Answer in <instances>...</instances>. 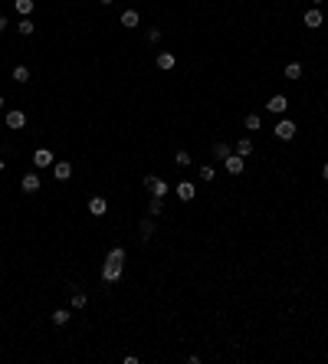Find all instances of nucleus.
I'll return each mask as SVG.
<instances>
[{"instance_id":"f257e3e1","label":"nucleus","mask_w":328,"mask_h":364,"mask_svg":"<svg viewBox=\"0 0 328 364\" xmlns=\"http://www.w3.org/2000/svg\"><path fill=\"white\" fill-rule=\"evenodd\" d=\"M122 272H125V249L112 246L108 256H105V263H102V279H105V282H118Z\"/></svg>"},{"instance_id":"f03ea898","label":"nucleus","mask_w":328,"mask_h":364,"mask_svg":"<svg viewBox=\"0 0 328 364\" xmlns=\"http://www.w3.org/2000/svg\"><path fill=\"white\" fill-rule=\"evenodd\" d=\"M141 184H144V191H148L151 197H167V184H164L161 177H155V174H148Z\"/></svg>"},{"instance_id":"7ed1b4c3","label":"nucleus","mask_w":328,"mask_h":364,"mask_svg":"<svg viewBox=\"0 0 328 364\" xmlns=\"http://www.w3.org/2000/svg\"><path fill=\"white\" fill-rule=\"evenodd\" d=\"M273 135L279 138V141H292V138H296V122H292V118H282V122L273 128Z\"/></svg>"},{"instance_id":"20e7f679","label":"nucleus","mask_w":328,"mask_h":364,"mask_svg":"<svg viewBox=\"0 0 328 364\" xmlns=\"http://www.w3.org/2000/svg\"><path fill=\"white\" fill-rule=\"evenodd\" d=\"M174 191H177V197L184 200V204H191V200L197 197V184H191V180H177V187H174Z\"/></svg>"},{"instance_id":"39448f33","label":"nucleus","mask_w":328,"mask_h":364,"mask_svg":"<svg viewBox=\"0 0 328 364\" xmlns=\"http://www.w3.org/2000/svg\"><path fill=\"white\" fill-rule=\"evenodd\" d=\"M40 187H43V180H40V174H23V180H20V191H23V194H37L40 191Z\"/></svg>"},{"instance_id":"423d86ee","label":"nucleus","mask_w":328,"mask_h":364,"mask_svg":"<svg viewBox=\"0 0 328 364\" xmlns=\"http://www.w3.org/2000/svg\"><path fill=\"white\" fill-rule=\"evenodd\" d=\"M322 7H312V10H305V17H302V23L309 26V30H318V26H322Z\"/></svg>"},{"instance_id":"0eeeda50","label":"nucleus","mask_w":328,"mask_h":364,"mask_svg":"<svg viewBox=\"0 0 328 364\" xmlns=\"http://www.w3.org/2000/svg\"><path fill=\"white\" fill-rule=\"evenodd\" d=\"M23 125H26V112H20V108H10V112H7V128L20 131Z\"/></svg>"},{"instance_id":"6e6552de","label":"nucleus","mask_w":328,"mask_h":364,"mask_svg":"<svg viewBox=\"0 0 328 364\" xmlns=\"http://www.w3.org/2000/svg\"><path fill=\"white\" fill-rule=\"evenodd\" d=\"M53 177L56 180H69L72 177V164H69V161H53Z\"/></svg>"},{"instance_id":"1a4fd4ad","label":"nucleus","mask_w":328,"mask_h":364,"mask_svg":"<svg viewBox=\"0 0 328 364\" xmlns=\"http://www.w3.org/2000/svg\"><path fill=\"white\" fill-rule=\"evenodd\" d=\"M155 230H158V223H155V216H144L141 223H138V233H141V240L148 243L151 236H155Z\"/></svg>"},{"instance_id":"9d476101","label":"nucleus","mask_w":328,"mask_h":364,"mask_svg":"<svg viewBox=\"0 0 328 364\" xmlns=\"http://www.w3.org/2000/svg\"><path fill=\"white\" fill-rule=\"evenodd\" d=\"M243 161H246V158H240V155H230L227 161H223V164H227V174L240 177V174H243Z\"/></svg>"},{"instance_id":"9b49d317","label":"nucleus","mask_w":328,"mask_h":364,"mask_svg":"<svg viewBox=\"0 0 328 364\" xmlns=\"http://www.w3.org/2000/svg\"><path fill=\"white\" fill-rule=\"evenodd\" d=\"M89 213H92V216H105L108 213V200L105 197H92V200H89Z\"/></svg>"},{"instance_id":"f8f14e48","label":"nucleus","mask_w":328,"mask_h":364,"mask_svg":"<svg viewBox=\"0 0 328 364\" xmlns=\"http://www.w3.org/2000/svg\"><path fill=\"white\" fill-rule=\"evenodd\" d=\"M269 112H273V115H282L285 108H289V99H285V95H273V99H269V105H266Z\"/></svg>"},{"instance_id":"ddd939ff","label":"nucleus","mask_w":328,"mask_h":364,"mask_svg":"<svg viewBox=\"0 0 328 364\" xmlns=\"http://www.w3.org/2000/svg\"><path fill=\"white\" fill-rule=\"evenodd\" d=\"M155 62H158V69H174V66H177V56H174V53H158L155 56Z\"/></svg>"},{"instance_id":"4468645a","label":"nucleus","mask_w":328,"mask_h":364,"mask_svg":"<svg viewBox=\"0 0 328 364\" xmlns=\"http://www.w3.org/2000/svg\"><path fill=\"white\" fill-rule=\"evenodd\" d=\"M233 155H240V158H249V155H253V138H240V141L233 144Z\"/></svg>"},{"instance_id":"2eb2a0df","label":"nucleus","mask_w":328,"mask_h":364,"mask_svg":"<svg viewBox=\"0 0 328 364\" xmlns=\"http://www.w3.org/2000/svg\"><path fill=\"white\" fill-rule=\"evenodd\" d=\"M33 164H37V167H53V151L37 148V155H33Z\"/></svg>"},{"instance_id":"dca6fc26","label":"nucleus","mask_w":328,"mask_h":364,"mask_svg":"<svg viewBox=\"0 0 328 364\" xmlns=\"http://www.w3.org/2000/svg\"><path fill=\"white\" fill-rule=\"evenodd\" d=\"M161 213H164V197H151L148 200V216H155V220H158Z\"/></svg>"},{"instance_id":"f3484780","label":"nucleus","mask_w":328,"mask_h":364,"mask_svg":"<svg viewBox=\"0 0 328 364\" xmlns=\"http://www.w3.org/2000/svg\"><path fill=\"white\" fill-rule=\"evenodd\" d=\"M138 20H141V17H138V10H125L122 13V26H125V30H135Z\"/></svg>"},{"instance_id":"a211bd4d","label":"nucleus","mask_w":328,"mask_h":364,"mask_svg":"<svg viewBox=\"0 0 328 364\" xmlns=\"http://www.w3.org/2000/svg\"><path fill=\"white\" fill-rule=\"evenodd\" d=\"M230 155H233V148H230L227 141H217V144H213V158H217V161H227Z\"/></svg>"},{"instance_id":"6ab92c4d","label":"nucleus","mask_w":328,"mask_h":364,"mask_svg":"<svg viewBox=\"0 0 328 364\" xmlns=\"http://www.w3.org/2000/svg\"><path fill=\"white\" fill-rule=\"evenodd\" d=\"M50 318H53V325H66V321L72 318V312H69V309H56Z\"/></svg>"},{"instance_id":"aec40b11","label":"nucleus","mask_w":328,"mask_h":364,"mask_svg":"<svg viewBox=\"0 0 328 364\" xmlns=\"http://www.w3.org/2000/svg\"><path fill=\"white\" fill-rule=\"evenodd\" d=\"M285 79H302V62H289L285 66Z\"/></svg>"},{"instance_id":"412c9836","label":"nucleus","mask_w":328,"mask_h":364,"mask_svg":"<svg viewBox=\"0 0 328 364\" xmlns=\"http://www.w3.org/2000/svg\"><path fill=\"white\" fill-rule=\"evenodd\" d=\"M13 82H20V86H23V82H30V69H26V66H17V69H13Z\"/></svg>"},{"instance_id":"4be33fe9","label":"nucleus","mask_w":328,"mask_h":364,"mask_svg":"<svg viewBox=\"0 0 328 364\" xmlns=\"http://www.w3.org/2000/svg\"><path fill=\"white\" fill-rule=\"evenodd\" d=\"M17 30H20V37H33V20H30V17H23V20L17 23Z\"/></svg>"},{"instance_id":"5701e85b","label":"nucleus","mask_w":328,"mask_h":364,"mask_svg":"<svg viewBox=\"0 0 328 364\" xmlns=\"http://www.w3.org/2000/svg\"><path fill=\"white\" fill-rule=\"evenodd\" d=\"M13 7H17V13H20V17H30V13H33V0H17Z\"/></svg>"},{"instance_id":"b1692460","label":"nucleus","mask_w":328,"mask_h":364,"mask_svg":"<svg viewBox=\"0 0 328 364\" xmlns=\"http://www.w3.org/2000/svg\"><path fill=\"white\" fill-rule=\"evenodd\" d=\"M86 302H89V296L76 289V292H72V309H86Z\"/></svg>"},{"instance_id":"393cba45","label":"nucleus","mask_w":328,"mask_h":364,"mask_svg":"<svg viewBox=\"0 0 328 364\" xmlns=\"http://www.w3.org/2000/svg\"><path fill=\"white\" fill-rule=\"evenodd\" d=\"M174 164H177V167H187V164H191V151H184V148H180L177 155H174Z\"/></svg>"},{"instance_id":"a878e982","label":"nucleus","mask_w":328,"mask_h":364,"mask_svg":"<svg viewBox=\"0 0 328 364\" xmlns=\"http://www.w3.org/2000/svg\"><path fill=\"white\" fill-rule=\"evenodd\" d=\"M243 125H246V128H249V131H260V125H263V118H260V115H246V122H243Z\"/></svg>"},{"instance_id":"bb28decb","label":"nucleus","mask_w":328,"mask_h":364,"mask_svg":"<svg viewBox=\"0 0 328 364\" xmlns=\"http://www.w3.org/2000/svg\"><path fill=\"white\" fill-rule=\"evenodd\" d=\"M213 177H217V171H213L210 164H204V167H200V180H213Z\"/></svg>"},{"instance_id":"cd10ccee","label":"nucleus","mask_w":328,"mask_h":364,"mask_svg":"<svg viewBox=\"0 0 328 364\" xmlns=\"http://www.w3.org/2000/svg\"><path fill=\"white\" fill-rule=\"evenodd\" d=\"M148 40H151V43H158V40H161V30H158V26H151V30H148Z\"/></svg>"},{"instance_id":"c85d7f7f","label":"nucleus","mask_w":328,"mask_h":364,"mask_svg":"<svg viewBox=\"0 0 328 364\" xmlns=\"http://www.w3.org/2000/svg\"><path fill=\"white\" fill-rule=\"evenodd\" d=\"M7 26H10V23H7V17H4V13H0V33H4Z\"/></svg>"},{"instance_id":"c756f323","label":"nucleus","mask_w":328,"mask_h":364,"mask_svg":"<svg viewBox=\"0 0 328 364\" xmlns=\"http://www.w3.org/2000/svg\"><path fill=\"white\" fill-rule=\"evenodd\" d=\"M322 177L328 180V161H325V167H322Z\"/></svg>"},{"instance_id":"7c9ffc66","label":"nucleus","mask_w":328,"mask_h":364,"mask_svg":"<svg viewBox=\"0 0 328 364\" xmlns=\"http://www.w3.org/2000/svg\"><path fill=\"white\" fill-rule=\"evenodd\" d=\"M312 4H315V7H322V4H325V0H312Z\"/></svg>"},{"instance_id":"2f4dec72","label":"nucleus","mask_w":328,"mask_h":364,"mask_svg":"<svg viewBox=\"0 0 328 364\" xmlns=\"http://www.w3.org/2000/svg\"><path fill=\"white\" fill-rule=\"evenodd\" d=\"M99 4H105V7H108V4H115V0H99Z\"/></svg>"},{"instance_id":"473e14b6","label":"nucleus","mask_w":328,"mask_h":364,"mask_svg":"<svg viewBox=\"0 0 328 364\" xmlns=\"http://www.w3.org/2000/svg\"><path fill=\"white\" fill-rule=\"evenodd\" d=\"M0 112H4V95H0Z\"/></svg>"},{"instance_id":"72a5a7b5","label":"nucleus","mask_w":328,"mask_h":364,"mask_svg":"<svg viewBox=\"0 0 328 364\" xmlns=\"http://www.w3.org/2000/svg\"><path fill=\"white\" fill-rule=\"evenodd\" d=\"M0 171H4V161H0Z\"/></svg>"}]
</instances>
